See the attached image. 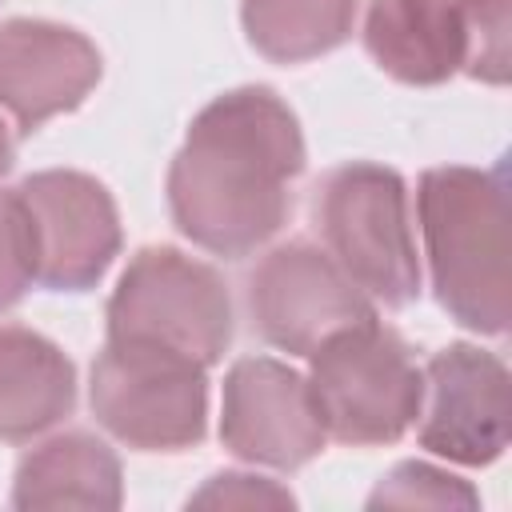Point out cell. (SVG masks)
Segmentation results:
<instances>
[{
  "label": "cell",
  "mask_w": 512,
  "mask_h": 512,
  "mask_svg": "<svg viewBox=\"0 0 512 512\" xmlns=\"http://www.w3.org/2000/svg\"><path fill=\"white\" fill-rule=\"evenodd\" d=\"M304 164L296 112L268 84L232 88L192 116L168 164L172 224L196 248L244 260L288 224Z\"/></svg>",
  "instance_id": "cell-1"
},
{
  "label": "cell",
  "mask_w": 512,
  "mask_h": 512,
  "mask_svg": "<svg viewBox=\"0 0 512 512\" xmlns=\"http://www.w3.org/2000/svg\"><path fill=\"white\" fill-rule=\"evenodd\" d=\"M440 308L468 332L504 336L512 320V204L504 164H440L416 188Z\"/></svg>",
  "instance_id": "cell-2"
},
{
  "label": "cell",
  "mask_w": 512,
  "mask_h": 512,
  "mask_svg": "<svg viewBox=\"0 0 512 512\" xmlns=\"http://www.w3.org/2000/svg\"><path fill=\"white\" fill-rule=\"evenodd\" d=\"M312 228L340 272L384 308L420 296V260L408 216V184L376 160L328 168L312 188Z\"/></svg>",
  "instance_id": "cell-3"
},
{
  "label": "cell",
  "mask_w": 512,
  "mask_h": 512,
  "mask_svg": "<svg viewBox=\"0 0 512 512\" xmlns=\"http://www.w3.org/2000/svg\"><path fill=\"white\" fill-rule=\"evenodd\" d=\"M308 388L324 432L352 448L396 444L420 416L424 368L412 360L404 336L380 316L348 324L312 352Z\"/></svg>",
  "instance_id": "cell-4"
},
{
  "label": "cell",
  "mask_w": 512,
  "mask_h": 512,
  "mask_svg": "<svg viewBox=\"0 0 512 512\" xmlns=\"http://www.w3.org/2000/svg\"><path fill=\"white\" fill-rule=\"evenodd\" d=\"M88 404L96 424L136 452H188L208 432V368L148 340H108Z\"/></svg>",
  "instance_id": "cell-5"
},
{
  "label": "cell",
  "mask_w": 512,
  "mask_h": 512,
  "mask_svg": "<svg viewBox=\"0 0 512 512\" xmlns=\"http://www.w3.org/2000/svg\"><path fill=\"white\" fill-rule=\"evenodd\" d=\"M232 292L224 276L172 244L140 248L108 300V340H148L220 364L232 344Z\"/></svg>",
  "instance_id": "cell-6"
},
{
  "label": "cell",
  "mask_w": 512,
  "mask_h": 512,
  "mask_svg": "<svg viewBox=\"0 0 512 512\" xmlns=\"http://www.w3.org/2000/svg\"><path fill=\"white\" fill-rule=\"evenodd\" d=\"M244 300L252 332L288 356H308L332 332L376 316V304L312 240L268 248L244 280Z\"/></svg>",
  "instance_id": "cell-7"
},
{
  "label": "cell",
  "mask_w": 512,
  "mask_h": 512,
  "mask_svg": "<svg viewBox=\"0 0 512 512\" xmlns=\"http://www.w3.org/2000/svg\"><path fill=\"white\" fill-rule=\"evenodd\" d=\"M32 228L36 284L48 292H88L124 248L112 192L76 168H44L16 184Z\"/></svg>",
  "instance_id": "cell-8"
},
{
  "label": "cell",
  "mask_w": 512,
  "mask_h": 512,
  "mask_svg": "<svg viewBox=\"0 0 512 512\" xmlns=\"http://www.w3.org/2000/svg\"><path fill=\"white\" fill-rule=\"evenodd\" d=\"M512 436L508 364L480 344H448L424 364L416 440L432 456L484 468L504 456Z\"/></svg>",
  "instance_id": "cell-9"
},
{
  "label": "cell",
  "mask_w": 512,
  "mask_h": 512,
  "mask_svg": "<svg viewBox=\"0 0 512 512\" xmlns=\"http://www.w3.org/2000/svg\"><path fill=\"white\" fill-rule=\"evenodd\" d=\"M220 444L248 464L296 472L328 444L308 376L276 356H240L224 376Z\"/></svg>",
  "instance_id": "cell-10"
},
{
  "label": "cell",
  "mask_w": 512,
  "mask_h": 512,
  "mask_svg": "<svg viewBox=\"0 0 512 512\" xmlns=\"http://www.w3.org/2000/svg\"><path fill=\"white\" fill-rule=\"evenodd\" d=\"M104 76L100 48L72 24L12 16L0 24V108L32 136L52 116L76 112Z\"/></svg>",
  "instance_id": "cell-11"
},
{
  "label": "cell",
  "mask_w": 512,
  "mask_h": 512,
  "mask_svg": "<svg viewBox=\"0 0 512 512\" xmlns=\"http://www.w3.org/2000/svg\"><path fill=\"white\" fill-rule=\"evenodd\" d=\"M364 48L400 84H444L464 68L460 0H368Z\"/></svg>",
  "instance_id": "cell-12"
},
{
  "label": "cell",
  "mask_w": 512,
  "mask_h": 512,
  "mask_svg": "<svg viewBox=\"0 0 512 512\" xmlns=\"http://www.w3.org/2000/svg\"><path fill=\"white\" fill-rule=\"evenodd\" d=\"M76 408V364L36 328L0 324V440L28 444Z\"/></svg>",
  "instance_id": "cell-13"
},
{
  "label": "cell",
  "mask_w": 512,
  "mask_h": 512,
  "mask_svg": "<svg viewBox=\"0 0 512 512\" xmlns=\"http://www.w3.org/2000/svg\"><path fill=\"white\" fill-rule=\"evenodd\" d=\"M120 456L96 432L72 428L36 444L12 480V508H120Z\"/></svg>",
  "instance_id": "cell-14"
},
{
  "label": "cell",
  "mask_w": 512,
  "mask_h": 512,
  "mask_svg": "<svg viewBox=\"0 0 512 512\" xmlns=\"http://www.w3.org/2000/svg\"><path fill=\"white\" fill-rule=\"evenodd\" d=\"M356 8L360 0H240V24L264 60L304 64L352 36Z\"/></svg>",
  "instance_id": "cell-15"
},
{
  "label": "cell",
  "mask_w": 512,
  "mask_h": 512,
  "mask_svg": "<svg viewBox=\"0 0 512 512\" xmlns=\"http://www.w3.org/2000/svg\"><path fill=\"white\" fill-rule=\"evenodd\" d=\"M380 504H396V508H412V504H428V508H476L480 496H476V488L468 480H460V476H452V472H444L436 464L404 460L368 496V508H380Z\"/></svg>",
  "instance_id": "cell-16"
},
{
  "label": "cell",
  "mask_w": 512,
  "mask_h": 512,
  "mask_svg": "<svg viewBox=\"0 0 512 512\" xmlns=\"http://www.w3.org/2000/svg\"><path fill=\"white\" fill-rule=\"evenodd\" d=\"M464 20V68L472 80L504 84L508 80V0H460Z\"/></svg>",
  "instance_id": "cell-17"
},
{
  "label": "cell",
  "mask_w": 512,
  "mask_h": 512,
  "mask_svg": "<svg viewBox=\"0 0 512 512\" xmlns=\"http://www.w3.org/2000/svg\"><path fill=\"white\" fill-rule=\"evenodd\" d=\"M32 284H36L32 228H28L16 188L12 192L0 188V312L16 308Z\"/></svg>",
  "instance_id": "cell-18"
},
{
  "label": "cell",
  "mask_w": 512,
  "mask_h": 512,
  "mask_svg": "<svg viewBox=\"0 0 512 512\" xmlns=\"http://www.w3.org/2000/svg\"><path fill=\"white\" fill-rule=\"evenodd\" d=\"M188 504L196 508H292V492L280 488L268 476H248V472H216L208 476V484L200 492L188 496Z\"/></svg>",
  "instance_id": "cell-19"
},
{
  "label": "cell",
  "mask_w": 512,
  "mask_h": 512,
  "mask_svg": "<svg viewBox=\"0 0 512 512\" xmlns=\"http://www.w3.org/2000/svg\"><path fill=\"white\" fill-rule=\"evenodd\" d=\"M12 164H16V140H12L8 124L0 120V180L12 172Z\"/></svg>",
  "instance_id": "cell-20"
}]
</instances>
